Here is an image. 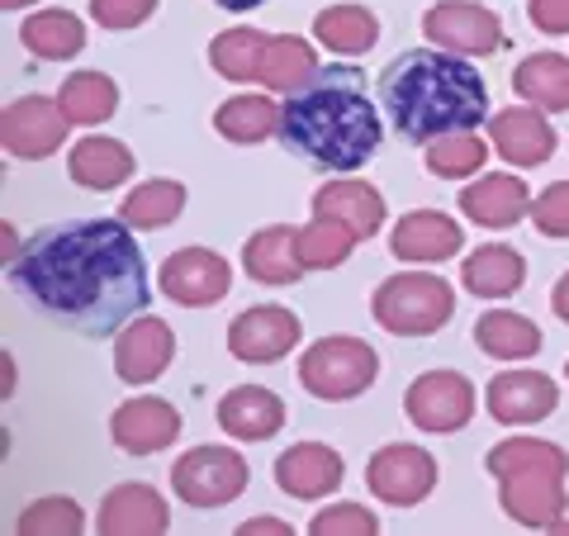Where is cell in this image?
I'll return each instance as SVG.
<instances>
[{
    "label": "cell",
    "mask_w": 569,
    "mask_h": 536,
    "mask_svg": "<svg viewBox=\"0 0 569 536\" xmlns=\"http://www.w3.org/2000/svg\"><path fill=\"white\" fill-rule=\"evenodd\" d=\"M10 285L52 324L104 337L148 309V266L123 219H71L10 257Z\"/></svg>",
    "instance_id": "obj_1"
},
{
    "label": "cell",
    "mask_w": 569,
    "mask_h": 536,
    "mask_svg": "<svg viewBox=\"0 0 569 536\" xmlns=\"http://www.w3.org/2000/svg\"><path fill=\"white\" fill-rule=\"evenodd\" d=\"M380 115L356 67H318L299 91L284 96L280 142L309 167L356 171L380 152Z\"/></svg>",
    "instance_id": "obj_2"
},
{
    "label": "cell",
    "mask_w": 569,
    "mask_h": 536,
    "mask_svg": "<svg viewBox=\"0 0 569 536\" xmlns=\"http://www.w3.org/2000/svg\"><path fill=\"white\" fill-rule=\"evenodd\" d=\"M380 110L408 142H432L447 133H470L489 119V86L485 77L447 48H408L385 62Z\"/></svg>",
    "instance_id": "obj_3"
},
{
    "label": "cell",
    "mask_w": 569,
    "mask_h": 536,
    "mask_svg": "<svg viewBox=\"0 0 569 536\" xmlns=\"http://www.w3.org/2000/svg\"><path fill=\"white\" fill-rule=\"evenodd\" d=\"M485 466L498 479V489H503L498 504H503L512 523L531 532H550L565 517V475H569L565 446L541 437H508L489 446Z\"/></svg>",
    "instance_id": "obj_4"
},
{
    "label": "cell",
    "mask_w": 569,
    "mask_h": 536,
    "mask_svg": "<svg viewBox=\"0 0 569 536\" xmlns=\"http://www.w3.org/2000/svg\"><path fill=\"white\" fill-rule=\"evenodd\" d=\"M370 314L395 337H427L451 324L456 290L432 271H403V276L380 280V290L370 295Z\"/></svg>",
    "instance_id": "obj_5"
},
{
    "label": "cell",
    "mask_w": 569,
    "mask_h": 536,
    "mask_svg": "<svg viewBox=\"0 0 569 536\" xmlns=\"http://www.w3.org/2000/svg\"><path fill=\"white\" fill-rule=\"evenodd\" d=\"M376 375H380V356L361 337H323V343H313L299 356V380H305L313 399L328 404L366 395L376 385Z\"/></svg>",
    "instance_id": "obj_6"
},
{
    "label": "cell",
    "mask_w": 569,
    "mask_h": 536,
    "mask_svg": "<svg viewBox=\"0 0 569 536\" xmlns=\"http://www.w3.org/2000/svg\"><path fill=\"white\" fill-rule=\"evenodd\" d=\"M247 456H238L233 446H194L171 466V489L181 494V504L190 508H223L247 489Z\"/></svg>",
    "instance_id": "obj_7"
},
{
    "label": "cell",
    "mask_w": 569,
    "mask_h": 536,
    "mask_svg": "<svg viewBox=\"0 0 569 536\" xmlns=\"http://www.w3.org/2000/svg\"><path fill=\"white\" fill-rule=\"evenodd\" d=\"M403 414L422 433H460L475 418V385L460 370H427L408 385Z\"/></svg>",
    "instance_id": "obj_8"
},
{
    "label": "cell",
    "mask_w": 569,
    "mask_h": 536,
    "mask_svg": "<svg viewBox=\"0 0 569 536\" xmlns=\"http://www.w3.org/2000/svg\"><path fill=\"white\" fill-rule=\"evenodd\" d=\"M422 33L432 39V48L460 52V58H493L503 48V24L498 14L485 6H470V0H441L422 14Z\"/></svg>",
    "instance_id": "obj_9"
},
{
    "label": "cell",
    "mask_w": 569,
    "mask_h": 536,
    "mask_svg": "<svg viewBox=\"0 0 569 536\" xmlns=\"http://www.w3.org/2000/svg\"><path fill=\"white\" fill-rule=\"evenodd\" d=\"M366 485L376 498L395 508H418L427 494L437 489V460L422 451V446H408V441H389L370 456L366 466Z\"/></svg>",
    "instance_id": "obj_10"
},
{
    "label": "cell",
    "mask_w": 569,
    "mask_h": 536,
    "mask_svg": "<svg viewBox=\"0 0 569 536\" xmlns=\"http://www.w3.org/2000/svg\"><path fill=\"white\" fill-rule=\"evenodd\" d=\"M67 129H71V119L62 110V100H48V96L10 100L6 115H0V142L20 162H39V157L58 152L67 142Z\"/></svg>",
    "instance_id": "obj_11"
},
{
    "label": "cell",
    "mask_w": 569,
    "mask_h": 536,
    "mask_svg": "<svg viewBox=\"0 0 569 536\" xmlns=\"http://www.w3.org/2000/svg\"><path fill=\"white\" fill-rule=\"evenodd\" d=\"M299 332L305 328L284 304H257V309H247L228 324V351L247 366H271L284 351H295Z\"/></svg>",
    "instance_id": "obj_12"
},
{
    "label": "cell",
    "mask_w": 569,
    "mask_h": 536,
    "mask_svg": "<svg viewBox=\"0 0 569 536\" xmlns=\"http://www.w3.org/2000/svg\"><path fill=\"white\" fill-rule=\"evenodd\" d=\"M556 404H560V389L541 370H503V375H493L485 389V408L493 414V423H503V427L541 423L556 414Z\"/></svg>",
    "instance_id": "obj_13"
},
{
    "label": "cell",
    "mask_w": 569,
    "mask_h": 536,
    "mask_svg": "<svg viewBox=\"0 0 569 536\" xmlns=\"http://www.w3.org/2000/svg\"><path fill=\"white\" fill-rule=\"evenodd\" d=\"M233 285V266L209 247H181L162 261V290L186 304V309H204V304H219Z\"/></svg>",
    "instance_id": "obj_14"
},
{
    "label": "cell",
    "mask_w": 569,
    "mask_h": 536,
    "mask_svg": "<svg viewBox=\"0 0 569 536\" xmlns=\"http://www.w3.org/2000/svg\"><path fill=\"white\" fill-rule=\"evenodd\" d=\"M110 437H114L119 451H129V456L167 451V446L181 437V414H176V404L157 399V395H138V399L114 408Z\"/></svg>",
    "instance_id": "obj_15"
},
{
    "label": "cell",
    "mask_w": 569,
    "mask_h": 536,
    "mask_svg": "<svg viewBox=\"0 0 569 536\" xmlns=\"http://www.w3.org/2000/svg\"><path fill=\"white\" fill-rule=\"evenodd\" d=\"M171 361H176V332L152 314L133 318L114 343V370H119V380H129V385L157 380Z\"/></svg>",
    "instance_id": "obj_16"
},
{
    "label": "cell",
    "mask_w": 569,
    "mask_h": 536,
    "mask_svg": "<svg viewBox=\"0 0 569 536\" xmlns=\"http://www.w3.org/2000/svg\"><path fill=\"white\" fill-rule=\"evenodd\" d=\"M489 142L498 157H508L512 167H541L556 152V129L546 123L537 105H508L503 115H489Z\"/></svg>",
    "instance_id": "obj_17"
},
{
    "label": "cell",
    "mask_w": 569,
    "mask_h": 536,
    "mask_svg": "<svg viewBox=\"0 0 569 536\" xmlns=\"http://www.w3.org/2000/svg\"><path fill=\"white\" fill-rule=\"evenodd\" d=\"M342 475H347L342 456L323 441H295L290 451L276 460V485L290 498H305V504H313V498H323V494H337Z\"/></svg>",
    "instance_id": "obj_18"
},
{
    "label": "cell",
    "mask_w": 569,
    "mask_h": 536,
    "mask_svg": "<svg viewBox=\"0 0 569 536\" xmlns=\"http://www.w3.org/2000/svg\"><path fill=\"white\" fill-rule=\"evenodd\" d=\"M460 214L479 228H512L522 214H531V190L512 171H489L460 190Z\"/></svg>",
    "instance_id": "obj_19"
},
{
    "label": "cell",
    "mask_w": 569,
    "mask_h": 536,
    "mask_svg": "<svg viewBox=\"0 0 569 536\" xmlns=\"http://www.w3.org/2000/svg\"><path fill=\"white\" fill-rule=\"evenodd\" d=\"M460 242H466V234L456 228V219H447L437 209H413L395 224L389 252L399 261H447L460 252Z\"/></svg>",
    "instance_id": "obj_20"
},
{
    "label": "cell",
    "mask_w": 569,
    "mask_h": 536,
    "mask_svg": "<svg viewBox=\"0 0 569 536\" xmlns=\"http://www.w3.org/2000/svg\"><path fill=\"white\" fill-rule=\"evenodd\" d=\"M171 508L152 485H114L100 504V532L104 536H152L167 532Z\"/></svg>",
    "instance_id": "obj_21"
},
{
    "label": "cell",
    "mask_w": 569,
    "mask_h": 536,
    "mask_svg": "<svg viewBox=\"0 0 569 536\" xmlns=\"http://www.w3.org/2000/svg\"><path fill=\"white\" fill-rule=\"evenodd\" d=\"M213 418H219V427L228 437L266 441L284 427V404H280V395H271V389H261V385H238L219 399V414Z\"/></svg>",
    "instance_id": "obj_22"
},
{
    "label": "cell",
    "mask_w": 569,
    "mask_h": 536,
    "mask_svg": "<svg viewBox=\"0 0 569 536\" xmlns=\"http://www.w3.org/2000/svg\"><path fill=\"white\" fill-rule=\"evenodd\" d=\"M242 266H247V276L261 280V285H295L305 276V261H299V228L271 224V228H261V234H252L242 247Z\"/></svg>",
    "instance_id": "obj_23"
},
{
    "label": "cell",
    "mask_w": 569,
    "mask_h": 536,
    "mask_svg": "<svg viewBox=\"0 0 569 536\" xmlns=\"http://www.w3.org/2000/svg\"><path fill=\"white\" fill-rule=\"evenodd\" d=\"M313 214H328V219L347 224L361 242L376 238L385 228V200H380V190L366 186V181H332V186H323L313 195Z\"/></svg>",
    "instance_id": "obj_24"
},
{
    "label": "cell",
    "mask_w": 569,
    "mask_h": 536,
    "mask_svg": "<svg viewBox=\"0 0 569 536\" xmlns=\"http://www.w3.org/2000/svg\"><path fill=\"white\" fill-rule=\"evenodd\" d=\"M527 280V261L522 252H512L503 242H489V247H475L460 266V285L479 299H508L512 290H522Z\"/></svg>",
    "instance_id": "obj_25"
},
{
    "label": "cell",
    "mask_w": 569,
    "mask_h": 536,
    "mask_svg": "<svg viewBox=\"0 0 569 536\" xmlns=\"http://www.w3.org/2000/svg\"><path fill=\"white\" fill-rule=\"evenodd\" d=\"M67 171L86 190H114L133 176V152L119 138H81L67 152Z\"/></svg>",
    "instance_id": "obj_26"
},
{
    "label": "cell",
    "mask_w": 569,
    "mask_h": 536,
    "mask_svg": "<svg viewBox=\"0 0 569 536\" xmlns=\"http://www.w3.org/2000/svg\"><path fill=\"white\" fill-rule=\"evenodd\" d=\"M512 91L527 105H537V110H550V115L569 110V58H560V52H531L512 71Z\"/></svg>",
    "instance_id": "obj_27"
},
{
    "label": "cell",
    "mask_w": 569,
    "mask_h": 536,
    "mask_svg": "<svg viewBox=\"0 0 569 536\" xmlns=\"http://www.w3.org/2000/svg\"><path fill=\"white\" fill-rule=\"evenodd\" d=\"M475 343H479L485 356H493V361H527V356L541 351V328L531 324L527 314L489 309L475 324Z\"/></svg>",
    "instance_id": "obj_28"
},
{
    "label": "cell",
    "mask_w": 569,
    "mask_h": 536,
    "mask_svg": "<svg viewBox=\"0 0 569 536\" xmlns=\"http://www.w3.org/2000/svg\"><path fill=\"white\" fill-rule=\"evenodd\" d=\"M313 39H323V48L342 52V58H361L380 39V20L366 6H328L313 14Z\"/></svg>",
    "instance_id": "obj_29"
},
{
    "label": "cell",
    "mask_w": 569,
    "mask_h": 536,
    "mask_svg": "<svg viewBox=\"0 0 569 536\" xmlns=\"http://www.w3.org/2000/svg\"><path fill=\"white\" fill-rule=\"evenodd\" d=\"M20 43L43 62H67L86 48V24L71 10H39L24 20Z\"/></svg>",
    "instance_id": "obj_30"
},
{
    "label": "cell",
    "mask_w": 569,
    "mask_h": 536,
    "mask_svg": "<svg viewBox=\"0 0 569 536\" xmlns=\"http://www.w3.org/2000/svg\"><path fill=\"white\" fill-rule=\"evenodd\" d=\"M271 48V33L261 29H228L209 43V62L228 81H261V62Z\"/></svg>",
    "instance_id": "obj_31"
},
{
    "label": "cell",
    "mask_w": 569,
    "mask_h": 536,
    "mask_svg": "<svg viewBox=\"0 0 569 536\" xmlns=\"http://www.w3.org/2000/svg\"><path fill=\"white\" fill-rule=\"evenodd\" d=\"M213 129H219L228 142H266L271 133H280V110L266 96H233L219 105L213 115Z\"/></svg>",
    "instance_id": "obj_32"
},
{
    "label": "cell",
    "mask_w": 569,
    "mask_h": 536,
    "mask_svg": "<svg viewBox=\"0 0 569 536\" xmlns=\"http://www.w3.org/2000/svg\"><path fill=\"white\" fill-rule=\"evenodd\" d=\"M181 209H186V186L181 181H167V176H157V181H142L138 190L123 195L119 219L129 224V228H162Z\"/></svg>",
    "instance_id": "obj_33"
},
{
    "label": "cell",
    "mask_w": 569,
    "mask_h": 536,
    "mask_svg": "<svg viewBox=\"0 0 569 536\" xmlns=\"http://www.w3.org/2000/svg\"><path fill=\"white\" fill-rule=\"evenodd\" d=\"M62 110L71 123H104L119 110V86L104 71H77L62 81Z\"/></svg>",
    "instance_id": "obj_34"
},
{
    "label": "cell",
    "mask_w": 569,
    "mask_h": 536,
    "mask_svg": "<svg viewBox=\"0 0 569 536\" xmlns=\"http://www.w3.org/2000/svg\"><path fill=\"white\" fill-rule=\"evenodd\" d=\"M318 71V52L309 39H295V33H284V39H271L266 48V62H261V86L266 91H299L309 77Z\"/></svg>",
    "instance_id": "obj_35"
},
{
    "label": "cell",
    "mask_w": 569,
    "mask_h": 536,
    "mask_svg": "<svg viewBox=\"0 0 569 536\" xmlns=\"http://www.w3.org/2000/svg\"><path fill=\"white\" fill-rule=\"evenodd\" d=\"M356 242L361 238L347 224L328 219V214H313V224L299 228V261H305V271H332V266H342L351 257Z\"/></svg>",
    "instance_id": "obj_36"
},
{
    "label": "cell",
    "mask_w": 569,
    "mask_h": 536,
    "mask_svg": "<svg viewBox=\"0 0 569 536\" xmlns=\"http://www.w3.org/2000/svg\"><path fill=\"white\" fill-rule=\"evenodd\" d=\"M427 171L441 176V181H466V176H475L479 167L489 162V142L479 138L475 129L470 133H447V138H432L427 142Z\"/></svg>",
    "instance_id": "obj_37"
},
{
    "label": "cell",
    "mask_w": 569,
    "mask_h": 536,
    "mask_svg": "<svg viewBox=\"0 0 569 536\" xmlns=\"http://www.w3.org/2000/svg\"><path fill=\"white\" fill-rule=\"evenodd\" d=\"M86 527V513L81 504H71V498L62 494H52V498H39L33 508H24L20 517H14V532H24V536H39V532H81Z\"/></svg>",
    "instance_id": "obj_38"
},
{
    "label": "cell",
    "mask_w": 569,
    "mask_h": 536,
    "mask_svg": "<svg viewBox=\"0 0 569 536\" xmlns=\"http://www.w3.org/2000/svg\"><path fill=\"white\" fill-rule=\"evenodd\" d=\"M309 532H318V536H370V532H380V517L361 504H337V508L313 513Z\"/></svg>",
    "instance_id": "obj_39"
},
{
    "label": "cell",
    "mask_w": 569,
    "mask_h": 536,
    "mask_svg": "<svg viewBox=\"0 0 569 536\" xmlns=\"http://www.w3.org/2000/svg\"><path fill=\"white\" fill-rule=\"evenodd\" d=\"M531 224H537L541 238H569V181L546 186L531 200Z\"/></svg>",
    "instance_id": "obj_40"
},
{
    "label": "cell",
    "mask_w": 569,
    "mask_h": 536,
    "mask_svg": "<svg viewBox=\"0 0 569 536\" xmlns=\"http://www.w3.org/2000/svg\"><path fill=\"white\" fill-rule=\"evenodd\" d=\"M157 10V0H91V14L100 29H133Z\"/></svg>",
    "instance_id": "obj_41"
},
{
    "label": "cell",
    "mask_w": 569,
    "mask_h": 536,
    "mask_svg": "<svg viewBox=\"0 0 569 536\" xmlns=\"http://www.w3.org/2000/svg\"><path fill=\"white\" fill-rule=\"evenodd\" d=\"M527 14L541 33H569V0H531Z\"/></svg>",
    "instance_id": "obj_42"
},
{
    "label": "cell",
    "mask_w": 569,
    "mask_h": 536,
    "mask_svg": "<svg viewBox=\"0 0 569 536\" xmlns=\"http://www.w3.org/2000/svg\"><path fill=\"white\" fill-rule=\"evenodd\" d=\"M238 532H252V536H276V532H290V523H280V517H252V523H242Z\"/></svg>",
    "instance_id": "obj_43"
},
{
    "label": "cell",
    "mask_w": 569,
    "mask_h": 536,
    "mask_svg": "<svg viewBox=\"0 0 569 536\" xmlns=\"http://www.w3.org/2000/svg\"><path fill=\"white\" fill-rule=\"evenodd\" d=\"M550 309H556V318H565V324H569V271L560 276L556 290H550Z\"/></svg>",
    "instance_id": "obj_44"
},
{
    "label": "cell",
    "mask_w": 569,
    "mask_h": 536,
    "mask_svg": "<svg viewBox=\"0 0 569 536\" xmlns=\"http://www.w3.org/2000/svg\"><path fill=\"white\" fill-rule=\"evenodd\" d=\"M223 10H257V6H266V0H219Z\"/></svg>",
    "instance_id": "obj_45"
},
{
    "label": "cell",
    "mask_w": 569,
    "mask_h": 536,
    "mask_svg": "<svg viewBox=\"0 0 569 536\" xmlns=\"http://www.w3.org/2000/svg\"><path fill=\"white\" fill-rule=\"evenodd\" d=\"M6 10H24V6H33V0H0Z\"/></svg>",
    "instance_id": "obj_46"
},
{
    "label": "cell",
    "mask_w": 569,
    "mask_h": 536,
    "mask_svg": "<svg viewBox=\"0 0 569 536\" xmlns=\"http://www.w3.org/2000/svg\"><path fill=\"white\" fill-rule=\"evenodd\" d=\"M565 380H569V361H565Z\"/></svg>",
    "instance_id": "obj_47"
}]
</instances>
